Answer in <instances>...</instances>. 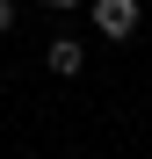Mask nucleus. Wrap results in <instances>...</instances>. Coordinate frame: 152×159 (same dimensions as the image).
Wrapping results in <instances>:
<instances>
[{"label": "nucleus", "mask_w": 152, "mask_h": 159, "mask_svg": "<svg viewBox=\"0 0 152 159\" xmlns=\"http://www.w3.org/2000/svg\"><path fill=\"white\" fill-rule=\"evenodd\" d=\"M87 15H94V29L123 43V36H138V0H87Z\"/></svg>", "instance_id": "f257e3e1"}, {"label": "nucleus", "mask_w": 152, "mask_h": 159, "mask_svg": "<svg viewBox=\"0 0 152 159\" xmlns=\"http://www.w3.org/2000/svg\"><path fill=\"white\" fill-rule=\"evenodd\" d=\"M44 65L58 72V80H72V72L87 65V51H80V36H51V51H44Z\"/></svg>", "instance_id": "f03ea898"}, {"label": "nucleus", "mask_w": 152, "mask_h": 159, "mask_svg": "<svg viewBox=\"0 0 152 159\" xmlns=\"http://www.w3.org/2000/svg\"><path fill=\"white\" fill-rule=\"evenodd\" d=\"M15 29V0H0V36H7Z\"/></svg>", "instance_id": "7ed1b4c3"}, {"label": "nucleus", "mask_w": 152, "mask_h": 159, "mask_svg": "<svg viewBox=\"0 0 152 159\" xmlns=\"http://www.w3.org/2000/svg\"><path fill=\"white\" fill-rule=\"evenodd\" d=\"M44 7H58V15H65V7H87V0H44Z\"/></svg>", "instance_id": "20e7f679"}]
</instances>
